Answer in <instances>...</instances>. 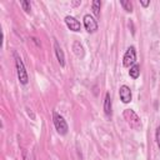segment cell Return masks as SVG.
I'll return each instance as SVG.
<instances>
[{
	"instance_id": "obj_1",
	"label": "cell",
	"mask_w": 160,
	"mask_h": 160,
	"mask_svg": "<svg viewBox=\"0 0 160 160\" xmlns=\"http://www.w3.org/2000/svg\"><path fill=\"white\" fill-rule=\"evenodd\" d=\"M14 58H15V66H16V72H18V79L19 81L25 85L28 84L29 81V78H28V72L25 70V66H24V62L21 60V58L19 56V54L16 51H14Z\"/></svg>"
},
{
	"instance_id": "obj_5",
	"label": "cell",
	"mask_w": 160,
	"mask_h": 160,
	"mask_svg": "<svg viewBox=\"0 0 160 160\" xmlns=\"http://www.w3.org/2000/svg\"><path fill=\"white\" fill-rule=\"evenodd\" d=\"M84 26H85V29H86L88 32H95L98 30V22H96V20L92 16H90L89 14H86L84 16Z\"/></svg>"
},
{
	"instance_id": "obj_14",
	"label": "cell",
	"mask_w": 160,
	"mask_h": 160,
	"mask_svg": "<svg viewBox=\"0 0 160 160\" xmlns=\"http://www.w3.org/2000/svg\"><path fill=\"white\" fill-rule=\"evenodd\" d=\"M20 4H21L22 9H24L26 12H30V10H31V6H30V2H29V1H26V0H22Z\"/></svg>"
},
{
	"instance_id": "obj_11",
	"label": "cell",
	"mask_w": 160,
	"mask_h": 160,
	"mask_svg": "<svg viewBox=\"0 0 160 160\" xmlns=\"http://www.w3.org/2000/svg\"><path fill=\"white\" fill-rule=\"evenodd\" d=\"M129 75H130L132 79H138L139 75H140V66H139L138 64H134V65L130 68V70H129Z\"/></svg>"
},
{
	"instance_id": "obj_7",
	"label": "cell",
	"mask_w": 160,
	"mask_h": 160,
	"mask_svg": "<svg viewBox=\"0 0 160 160\" xmlns=\"http://www.w3.org/2000/svg\"><path fill=\"white\" fill-rule=\"evenodd\" d=\"M65 22H66L68 28H69L70 30H72V31H80V29H81L80 22H79L74 16H66V18H65Z\"/></svg>"
},
{
	"instance_id": "obj_13",
	"label": "cell",
	"mask_w": 160,
	"mask_h": 160,
	"mask_svg": "<svg viewBox=\"0 0 160 160\" xmlns=\"http://www.w3.org/2000/svg\"><path fill=\"white\" fill-rule=\"evenodd\" d=\"M120 5L124 8L125 11H128V12H131L132 11V4L129 0H121L120 1Z\"/></svg>"
},
{
	"instance_id": "obj_17",
	"label": "cell",
	"mask_w": 160,
	"mask_h": 160,
	"mask_svg": "<svg viewBox=\"0 0 160 160\" xmlns=\"http://www.w3.org/2000/svg\"><path fill=\"white\" fill-rule=\"evenodd\" d=\"M80 2H81V1H74V2H72V5H75V6H76V5H80Z\"/></svg>"
},
{
	"instance_id": "obj_12",
	"label": "cell",
	"mask_w": 160,
	"mask_h": 160,
	"mask_svg": "<svg viewBox=\"0 0 160 160\" xmlns=\"http://www.w3.org/2000/svg\"><path fill=\"white\" fill-rule=\"evenodd\" d=\"M100 6H101V1L100 0H94L92 1V12L96 18L100 16Z\"/></svg>"
},
{
	"instance_id": "obj_3",
	"label": "cell",
	"mask_w": 160,
	"mask_h": 160,
	"mask_svg": "<svg viewBox=\"0 0 160 160\" xmlns=\"http://www.w3.org/2000/svg\"><path fill=\"white\" fill-rule=\"evenodd\" d=\"M52 121H54V125H55L56 131L60 135H65L68 132V124H66V121L64 120V118L60 114L54 112L52 114Z\"/></svg>"
},
{
	"instance_id": "obj_6",
	"label": "cell",
	"mask_w": 160,
	"mask_h": 160,
	"mask_svg": "<svg viewBox=\"0 0 160 160\" xmlns=\"http://www.w3.org/2000/svg\"><path fill=\"white\" fill-rule=\"evenodd\" d=\"M119 95H120V99H121V101H122L124 104H128V102L131 101V90H130L129 86H126V85L120 86V89H119Z\"/></svg>"
},
{
	"instance_id": "obj_15",
	"label": "cell",
	"mask_w": 160,
	"mask_h": 160,
	"mask_svg": "<svg viewBox=\"0 0 160 160\" xmlns=\"http://www.w3.org/2000/svg\"><path fill=\"white\" fill-rule=\"evenodd\" d=\"M155 139H156V144H158V146H159V149H160V126H158V129H156Z\"/></svg>"
},
{
	"instance_id": "obj_10",
	"label": "cell",
	"mask_w": 160,
	"mask_h": 160,
	"mask_svg": "<svg viewBox=\"0 0 160 160\" xmlns=\"http://www.w3.org/2000/svg\"><path fill=\"white\" fill-rule=\"evenodd\" d=\"M72 50H74V54L78 56V58H84V48L82 45L80 44V41H74L72 44Z\"/></svg>"
},
{
	"instance_id": "obj_16",
	"label": "cell",
	"mask_w": 160,
	"mask_h": 160,
	"mask_svg": "<svg viewBox=\"0 0 160 160\" xmlns=\"http://www.w3.org/2000/svg\"><path fill=\"white\" fill-rule=\"evenodd\" d=\"M140 4H141L144 8H146V6L150 4V1H149V0H148V1H144V0H141V1H140Z\"/></svg>"
},
{
	"instance_id": "obj_8",
	"label": "cell",
	"mask_w": 160,
	"mask_h": 160,
	"mask_svg": "<svg viewBox=\"0 0 160 160\" xmlns=\"http://www.w3.org/2000/svg\"><path fill=\"white\" fill-rule=\"evenodd\" d=\"M54 49H55V54H56V59H58V61H59V64H60V66H65V56H64V51H62V49L60 48V45H59V42L58 41H55L54 42Z\"/></svg>"
},
{
	"instance_id": "obj_4",
	"label": "cell",
	"mask_w": 160,
	"mask_h": 160,
	"mask_svg": "<svg viewBox=\"0 0 160 160\" xmlns=\"http://www.w3.org/2000/svg\"><path fill=\"white\" fill-rule=\"evenodd\" d=\"M122 60H124L122 64H124V66H126V68H131V66L135 64V61H136V51H135V48H134V46H130V48L126 50V52H125Z\"/></svg>"
},
{
	"instance_id": "obj_2",
	"label": "cell",
	"mask_w": 160,
	"mask_h": 160,
	"mask_svg": "<svg viewBox=\"0 0 160 160\" xmlns=\"http://www.w3.org/2000/svg\"><path fill=\"white\" fill-rule=\"evenodd\" d=\"M124 119L126 120V122L130 125V128L135 129V130H139L141 128V121H140V118L138 116V114L131 110V109H125L124 110Z\"/></svg>"
},
{
	"instance_id": "obj_9",
	"label": "cell",
	"mask_w": 160,
	"mask_h": 160,
	"mask_svg": "<svg viewBox=\"0 0 160 160\" xmlns=\"http://www.w3.org/2000/svg\"><path fill=\"white\" fill-rule=\"evenodd\" d=\"M104 111L106 114V116H111V98L110 94L106 92L105 95V100H104Z\"/></svg>"
}]
</instances>
